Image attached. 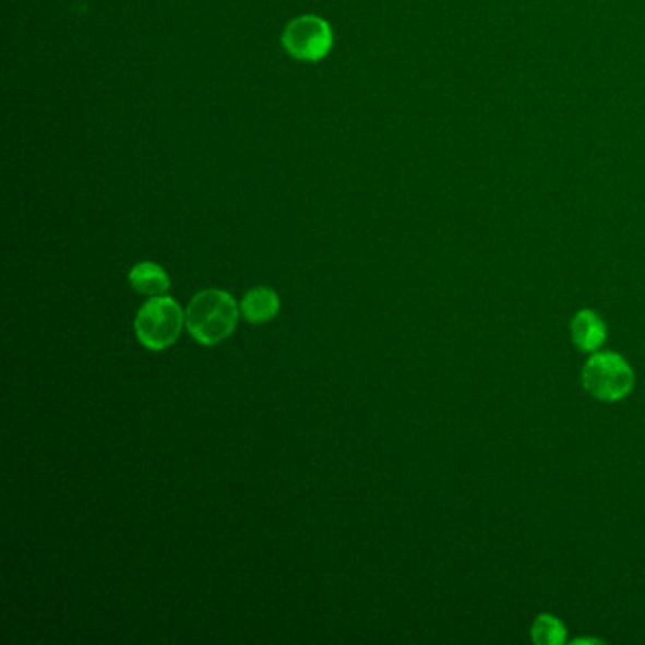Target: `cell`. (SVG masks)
Masks as SVG:
<instances>
[{"instance_id": "obj_1", "label": "cell", "mask_w": 645, "mask_h": 645, "mask_svg": "<svg viewBox=\"0 0 645 645\" xmlns=\"http://www.w3.org/2000/svg\"><path fill=\"white\" fill-rule=\"evenodd\" d=\"M239 322V307L224 290H203L190 301L186 326L201 345H218L234 334Z\"/></svg>"}, {"instance_id": "obj_2", "label": "cell", "mask_w": 645, "mask_h": 645, "mask_svg": "<svg viewBox=\"0 0 645 645\" xmlns=\"http://www.w3.org/2000/svg\"><path fill=\"white\" fill-rule=\"evenodd\" d=\"M184 324L182 307L169 296H156L136 312L135 334L150 350H164L177 343Z\"/></svg>"}, {"instance_id": "obj_3", "label": "cell", "mask_w": 645, "mask_h": 645, "mask_svg": "<svg viewBox=\"0 0 645 645\" xmlns=\"http://www.w3.org/2000/svg\"><path fill=\"white\" fill-rule=\"evenodd\" d=\"M583 386L590 396L602 402H619L629 396L634 386V373L623 356L596 353L583 368Z\"/></svg>"}, {"instance_id": "obj_4", "label": "cell", "mask_w": 645, "mask_h": 645, "mask_svg": "<svg viewBox=\"0 0 645 645\" xmlns=\"http://www.w3.org/2000/svg\"><path fill=\"white\" fill-rule=\"evenodd\" d=\"M334 44L330 23L319 15H303L286 27L283 35L284 50L299 61H320Z\"/></svg>"}, {"instance_id": "obj_5", "label": "cell", "mask_w": 645, "mask_h": 645, "mask_svg": "<svg viewBox=\"0 0 645 645\" xmlns=\"http://www.w3.org/2000/svg\"><path fill=\"white\" fill-rule=\"evenodd\" d=\"M606 335V324L596 312L580 311L572 320V339L575 347L585 353H595L602 347Z\"/></svg>"}, {"instance_id": "obj_6", "label": "cell", "mask_w": 645, "mask_h": 645, "mask_svg": "<svg viewBox=\"0 0 645 645\" xmlns=\"http://www.w3.org/2000/svg\"><path fill=\"white\" fill-rule=\"evenodd\" d=\"M278 309H280V301H278L277 291L265 286L250 290L241 303L242 316L249 320L250 324L270 322L277 316Z\"/></svg>"}, {"instance_id": "obj_7", "label": "cell", "mask_w": 645, "mask_h": 645, "mask_svg": "<svg viewBox=\"0 0 645 645\" xmlns=\"http://www.w3.org/2000/svg\"><path fill=\"white\" fill-rule=\"evenodd\" d=\"M129 283L133 286V290L150 298L164 296L170 286L169 275L165 273L164 267L152 262L136 263L129 273Z\"/></svg>"}, {"instance_id": "obj_8", "label": "cell", "mask_w": 645, "mask_h": 645, "mask_svg": "<svg viewBox=\"0 0 645 645\" xmlns=\"http://www.w3.org/2000/svg\"><path fill=\"white\" fill-rule=\"evenodd\" d=\"M533 640L536 644L561 645L566 640V629L559 619L544 613L534 621Z\"/></svg>"}]
</instances>
